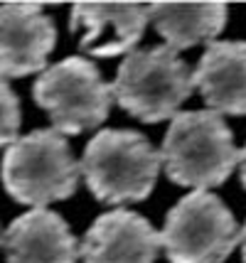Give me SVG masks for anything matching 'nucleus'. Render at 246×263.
<instances>
[{"mask_svg":"<svg viewBox=\"0 0 246 263\" xmlns=\"http://www.w3.org/2000/svg\"><path fill=\"white\" fill-rule=\"evenodd\" d=\"M160 234L136 212L116 209L101 214L82 241L84 263H155Z\"/></svg>","mask_w":246,"mask_h":263,"instance_id":"1a4fd4ad","label":"nucleus"},{"mask_svg":"<svg viewBox=\"0 0 246 263\" xmlns=\"http://www.w3.org/2000/svg\"><path fill=\"white\" fill-rule=\"evenodd\" d=\"M82 167L67 138L54 128H40L17 138L3 155L0 180L20 204L45 209L77 192Z\"/></svg>","mask_w":246,"mask_h":263,"instance_id":"7ed1b4c3","label":"nucleus"},{"mask_svg":"<svg viewBox=\"0 0 246 263\" xmlns=\"http://www.w3.org/2000/svg\"><path fill=\"white\" fill-rule=\"evenodd\" d=\"M0 243H3V236H0Z\"/></svg>","mask_w":246,"mask_h":263,"instance_id":"dca6fc26","label":"nucleus"},{"mask_svg":"<svg viewBox=\"0 0 246 263\" xmlns=\"http://www.w3.org/2000/svg\"><path fill=\"white\" fill-rule=\"evenodd\" d=\"M160 153L138 130L104 128L84 148L82 175L91 195L104 204L143 202L153 192Z\"/></svg>","mask_w":246,"mask_h":263,"instance_id":"f03ea898","label":"nucleus"},{"mask_svg":"<svg viewBox=\"0 0 246 263\" xmlns=\"http://www.w3.org/2000/svg\"><path fill=\"white\" fill-rule=\"evenodd\" d=\"M148 12L165 47L175 52L214 40L226 23V5L222 3H153Z\"/></svg>","mask_w":246,"mask_h":263,"instance_id":"f8f14e48","label":"nucleus"},{"mask_svg":"<svg viewBox=\"0 0 246 263\" xmlns=\"http://www.w3.org/2000/svg\"><path fill=\"white\" fill-rule=\"evenodd\" d=\"M239 177H241V184L246 187V145H244V150L239 153Z\"/></svg>","mask_w":246,"mask_h":263,"instance_id":"4468645a","label":"nucleus"},{"mask_svg":"<svg viewBox=\"0 0 246 263\" xmlns=\"http://www.w3.org/2000/svg\"><path fill=\"white\" fill-rule=\"evenodd\" d=\"M239 236L234 214L219 197L192 192L167 212L160 243L170 263H222Z\"/></svg>","mask_w":246,"mask_h":263,"instance_id":"423d86ee","label":"nucleus"},{"mask_svg":"<svg viewBox=\"0 0 246 263\" xmlns=\"http://www.w3.org/2000/svg\"><path fill=\"white\" fill-rule=\"evenodd\" d=\"M239 243H241V258H244V263H246V224H244V229H241V236H239Z\"/></svg>","mask_w":246,"mask_h":263,"instance_id":"2eb2a0df","label":"nucleus"},{"mask_svg":"<svg viewBox=\"0 0 246 263\" xmlns=\"http://www.w3.org/2000/svg\"><path fill=\"white\" fill-rule=\"evenodd\" d=\"M20 99L15 96L5 77H0V148H10L20 130Z\"/></svg>","mask_w":246,"mask_h":263,"instance_id":"ddd939ff","label":"nucleus"},{"mask_svg":"<svg viewBox=\"0 0 246 263\" xmlns=\"http://www.w3.org/2000/svg\"><path fill=\"white\" fill-rule=\"evenodd\" d=\"M150 12L138 3H79L71 8V32H82L79 47L94 57L133 52Z\"/></svg>","mask_w":246,"mask_h":263,"instance_id":"6e6552de","label":"nucleus"},{"mask_svg":"<svg viewBox=\"0 0 246 263\" xmlns=\"http://www.w3.org/2000/svg\"><path fill=\"white\" fill-rule=\"evenodd\" d=\"M195 89V74L170 47L136 49L118 67L111 84L113 99L123 111L143 123L175 118L180 103Z\"/></svg>","mask_w":246,"mask_h":263,"instance_id":"20e7f679","label":"nucleus"},{"mask_svg":"<svg viewBox=\"0 0 246 263\" xmlns=\"http://www.w3.org/2000/svg\"><path fill=\"white\" fill-rule=\"evenodd\" d=\"M165 175L180 187L207 192L239 162L234 136L214 111H182L173 118L160 150Z\"/></svg>","mask_w":246,"mask_h":263,"instance_id":"f257e3e1","label":"nucleus"},{"mask_svg":"<svg viewBox=\"0 0 246 263\" xmlns=\"http://www.w3.org/2000/svg\"><path fill=\"white\" fill-rule=\"evenodd\" d=\"M32 96L62 136L99 128L113 103L111 84L104 81L96 64L82 57H67L47 67L37 77Z\"/></svg>","mask_w":246,"mask_h":263,"instance_id":"39448f33","label":"nucleus"},{"mask_svg":"<svg viewBox=\"0 0 246 263\" xmlns=\"http://www.w3.org/2000/svg\"><path fill=\"white\" fill-rule=\"evenodd\" d=\"M195 86L214 114H246V42H210L195 69Z\"/></svg>","mask_w":246,"mask_h":263,"instance_id":"9b49d317","label":"nucleus"},{"mask_svg":"<svg viewBox=\"0 0 246 263\" xmlns=\"http://www.w3.org/2000/svg\"><path fill=\"white\" fill-rule=\"evenodd\" d=\"M57 27L40 3L0 5V77L20 79L47 69Z\"/></svg>","mask_w":246,"mask_h":263,"instance_id":"0eeeda50","label":"nucleus"},{"mask_svg":"<svg viewBox=\"0 0 246 263\" xmlns=\"http://www.w3.org/2000/svg\"><path fill=\"white\" fill-rule=\"evenodd\" d=\"M3 249L8 263H77L82 256L67 221L49 209L12 219L3 234Z\"/></svg>","mask_w":246,"mask_h":263,"instance_id":"9d476101","label":"nucleus"}]
</instances>
